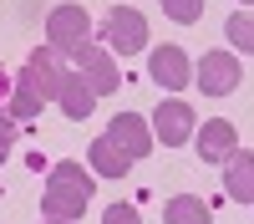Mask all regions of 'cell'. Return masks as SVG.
<instances>
[{"instance_id":"ba28073f","label":"cell","mask_w":254,"mask_h":224,"mask_svg":"<svg viewBox=\"0 0 254 224\" xmlns=\"http://www.w3.org/2000/svg\"><path fill=\"white\" fill-rule=\"evenodd\" d=\"M147 76H153L163 92H183L188 81H193V61H188L183 46H158L147 56Z\"/></svg>"},{"instance_id":"277c9868","label":"cell","mask_w":254,"mask_h":224,"mask_svg":"<svg viewBox=\"0 0 254 224\" xmlns=\"http://www.w3.org/2000/svg\"><path fill=\"white\" fill-rule=\"evenodd\" d=\"M193 81L203 87V97H229V92L244 81V67H239V56H234V51H203Z\"/></svg>"},{"instance_id":"9a60e30c","label":"cell","mask_w":254,"mask_h":224,"mask_svg":"<svg viewBox=\"0 0 254 224\" xmlns=\"http://www.w3.org/2000/svg\"><path fill=\"white\" fill-rule=\"evenodd\" d=\"M229 41H234V46L239 51H254V15H244V10H234V15H229Z\"/></svg>"},{"instance_id":"ffe728a7","label":"cell","mask_w":254,"mask_h":224,"mask_svg":"<svg viewBox=\"0 0 254 224\" xmlns=\"http://www.w3.org/2000/svg\"><path fill=\"white\" fill-rule=\"evenodd\" d=\"M5 153H10V148H5V143H0V163H5Z\"/></svg>"},{"instance_id":"30bf717a","label":"cell","mask_w":254,"mask_h":224,"mask_svg":"<svg viewBox=\"0 0 254 224\" xmlns=\"http://www.w3.org/2000/svg\"><path fill=\"white\" fill-rule=\"evenodd\" d=\"M107 138H112V143H117V148L132 158V163L153 153V128H147L137 112H117V117H112V128H107Z\"/></svg>"},{"instance_id":"3957f363","label":"cell","mask_w":254,"mask_h":224,"mask_svg":"<svg viewBox=\"0 0 254 224\" xmlns=\"http://www.w3.org/2000/svg\"><path fill=\"white\" fill-rule=\"evenodd\" d=\"M102 36H107V46L122 51V56H137L147 46V15L132 10V5H112L107 20H102Z\"/></svg>"},{"instance_id":"ac0fdd59","label":"cell","mask_w":254,"mask_h":224,"mask_svg":"<svg viewBox=\"0 0 254 224\" xmlns=\"http://www.w3.org/2000/svg\"><path fill=\"white\" fill-rule=\"evenodd\" d=\"M10 138H15V117H10L5 107H0V143H5V148H10Z\"/></svg>"},{"instance_id":"7c38bea8","label":"cell","mask_w":254,"mask_h":224,"mask_svg":"<svg viewBox=\"0 0 254 224\" xmlns=\"http://www.w3.org/2000/svg\"><path fill=\"white\" fill-rule=\"evenodd\" d=\"M224 194L234 204H254V153H234L224 163Z\"/></svg>"},{"instance_id":"e0dca14e","label":"cell","mask_w":254,"mask_h":224,"mask_svg":"<svg viewBox=\"0 0 254 224\" xmlns=\"http://www.w3.org/2000/svg\"><path fill=\"white\" fill-rule=\"evenodd\" d=\"M102 224H142V214L132 209V204H112V209L102 214Z\"/></svg>"},{"instance_id":"6da1fadb","label":"cell","mask_w":254,"mask_h":224,"mask_svg":"<svg viewBox=\"0 0 254 224\" xmlns=\"http://www.w3.org/2000/svg\"><path fill=\"white\" fill-rule=\"evenodd\" d=\"M92 204V173L81 163H56L46 173V194H41V214L51 224H76Z\"/></svg>"},{"instance_id":"7402d4cb","label":"cell","mask_w":254,"mask_h":224,"mask_svg":"<svg viewBox=\"0 0 254 224\" xmlns=\"http://www.w3.org/2000/svg\"><path fill=\"white\" fill-rule=\"evenodd\" d=\"M46 224H51V219H46Z\"/></svg>"},{"instance_id":"7a4b0ae2","label":"cell","mask_w":254,"mask_h":224,"mask_svg":"<svg viewBox=\"0 0 254 224\" xmlns=\"http://www.w3.org/2000/svg\"><path fill=\"white\" fill-rule=\"evenodd\" d=\"M46 41H51L56 56H76L92 41V15L81 10V5H56L46 15Z\"/></svg>"},{"instance_id":"2e32d148","label":"cell","mask_w":254,"mask_h":224,"mask_svg":"<svg viewBox=\"0 0 254 224\" xmlns=\"http://www.w3.org/2000/svg\"><path fill=\"white\" fill-rule=\"evenodd\" d=\"M163 15L178 26H193V20H203V0H163Z\"/></svg>"},{"instance_id":"d6986e66","label":"cell","mask_w":254,"mask_h":224,"mask_svg":"<svg viewBox=\"0 0 254 224\" xmlns=\"http://www.w3.org/2000/svg\"><path fill=\"white\" fill-rule=\"evenodd\" d=\"M5 97H10V81H5V76H0V102H5Z\"/></svg>"},{"instance_id":"44dd1931","label":"cell","mask_w":254,"mask_h":224,"mask_svg":"<svg viewBox=\"0 0 254 224\" xmlns=\"http://www.w3.org/2000/svg\"><path fill=\"white\" fill-rule=\"evenodd\" d=\"M244 5H254V0H244Z\"/></svg>"},{"instance_id":"8fae6325","label":"cell","mask_w":254,"mask_h":224,"mask_svg":"<svg viewBox=\"0 0 254 224\" xmlns=\"http://www.w3.org/2000/svg\"><path fill=\"white\" fill-rule=\"evenodd\" d=\"M56 102H61V112H66L71 122H87L92 112H97V92L81 81V72L71 67V72H61V87H56Z\"/></svg>"},{"instance_id":"4fadbf2b","label":"cell","mask_w":254,"mask_h":224,"mask_svg":"<svg viewBox=\"0 0 254 224\" xmlns=\"http://www.w3.org/2000/svg\"><path fill=\"white\" fill-rule=\"evenodd\" d=\"M87 163H92V173H102V178H122L127 168H132V158H127V153L117 148L107 133H102L92 148H87Z\"/></svg>"},{"instance_id":"5b68a950","label":"cell","mask_w":254,"mask_h":224,"mask_svg":"<svg viewBox=\"0 0 254 224\" xmlns=\"http://www.w3.org/2000/svg\"><path fill=\"white\" fill-rule=\"evenodd\" d=\"M61 61H56V51L46 46V51H31L26 56V67L15 72V87H26L31 97H41V102H56V87H61Z\"/></svg>"},{"instance_id":"8992f818","label":"cell","mask_w":254,"mask_h":224,"mask_svg":"<svg viewBox=\"0 0 254 224\" xmlns=\"http://www.w3.org/2000/svg\"><path fill=\"white\" fill-rule=\"evenodd\" d=\"M193 133H198V117H193V107H188V102L168 97L163 107L153 112V138L163 143V148H183Z\"/></svg>"},{"instance_id":"52a82bcc","label":"cell","mask_w":254,"mask_h":224,"mask_svg":"<svg viewBox=\"0 0 254 224\" xmlns=\"http://www.w3.org/2000/svg\"><path fill=\"white\" fill-rule=\"evenodd\" d=\"M71 61H76L81 81H87V87H92L97 97H112V92L122 87V72H117V61H112L107 51H102V46H92V41H87V46H81Z\"/></svg>"},{"instance_id":"9c48e42d","label":"cell","mask_w":254,"mask_h":224,"mask_svg":"<svg viewBox=\"0 0 254 224\" xmlns=\"http://www.w3.org/2000/svg\"><path fill=\"white\" fill-rule=\"evenodd\" d=\"M193 148H198L203 163H229V158L239 153V133H234V122H229V117H208L203 128L193 133Z\"/></svg>"},{"instance_id":"5bb4252c","label":"cell","mask_w":254,"mask_h":224,"mask_svg":"<svg viewBox=\"0 0 254 224\" xmlns=\"http://www.w3.org/2000/svg\"><path fill=\"white\" fill-rule=\"evenodd\" d=\"M168 224H214V214H208V204L193 199V194H173L168 199V209H163Z\"/></svg>"}]
</instances>
